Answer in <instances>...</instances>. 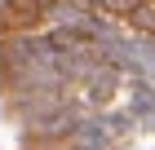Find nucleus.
Segmentation results:
<instances>
[]
</instances>
